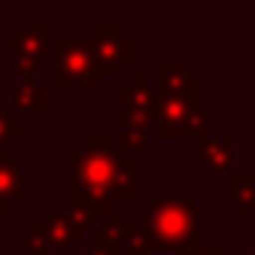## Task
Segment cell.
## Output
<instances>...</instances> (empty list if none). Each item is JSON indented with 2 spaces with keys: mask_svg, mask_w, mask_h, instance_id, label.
<instances>
[{
  "mask_svg": "<svg viewBox=\"0 0 255 255\" xmlns=\"http://www.w3.org/2000/svg\"><path fill=\"white\" fill-rule=\"evenodd\" d=\"M151 250H187L195 247L198 233V206L195 200H151L145 206Z\"/></svg>",
  "mask_w": 255,
  "mask_h": 255,
  "instance_id": "cell-1",
  "label": "cell"
},
{
  "mask_svg": "<svg viewBox=\"0 0 255 255\" xmlns=\"http://www.w3.org/2000/svg\"><path fill=\"white\" fill-rule=\"evenodd\" d=\"M116 167H118V151L110 145L107 137H99V134L85 137L83 148L74 151V184L113 192Z\"/></svg>",
  "mask_w": 255,
  "mask_h": 255,
  "instance_id": "cell-2",
  "label": "cell"
},
{
  "mask_svg": "<svg viewBox=\"0 0 255 255\" xmlns=\"http://www.w3.org/2000/svg\"><path fill=\"white\" fill-rule=\"evenodd\" d=\"M156 134L165 140L195 134V143H203L211 137V124L198 105L173 99V96H159V110H156Z\"/></svg>",
  "mask_w": 255,
  "mask_h": 255,
  "instance_id": "cell-3",
  "label": "cell"
},
{
  "mask_svg": "<svg viewBox=\"0 0 255 255\" xmlns=\"http://www.w3.org/2000/svg\"><path fill=\"white\" fill-rule=\"evenodd\" d=\"M88 44L91 52H94L99 77H105V74L118 77L124 72V66L134 61V39L124 36L121 25H99L96 33L88 39Z\"/></svg>",
  "mask_w": 255,
  "mask_h": 255,
  "instance_id": "cell-4",
  "label": "cell"
},
{
  "mask_svg": "<svg viewBox=\"0 0 255 255\" xmlns=\"http://www.w3.org/2000/svg\"><path fill=\"white\" fill-rule=\"evenodd\" d=\"M99 83V72L94 63L88 39H74L63 36L58 41V85H94Z\"/></svg>",
  "mask_w": 255,
  "mask_h": 255,
  "instance_id": "cell-5",
  "label": "cell"
},
{
  "mask_svg": "<svg viewBox=\"0 0 255 255\" xmlns=\"http://www.w3.org/2000/svg\"><path fill=\"white\" fill-rule=\"evenodd\" d=\"M121 99H124V113H121L124 127L148 129L156 124L159 94H156L154 88H148V77H145L143 72L134 74L132 83L121 88Z\"/></svg>",
  "mask_w": 255,
  "mask_h": 255,
  "instance_id": "cell-6",
  "label": "cell"
},
{
  "mask_svg": "<svg viewBox=\"0 0 255 255\" xmlns=\"http://www.w3.org/2000/svg\"><path fill=\"white\" fill-rule=\"evenodd\" d=\"M77 239L66 211H47L44 220L36 222L30 236L25 239V250L30 255H47L50 250H69Z\"/></svg>",
  "mask_w": 255,
  "mask_h": 255,
  "instance_id": "cell-7",
  "label": "cell"
},
{
  "mask_svg": "<svg viewBox=\"0 0 255 255\" xmlns=\"http://www.w3.org/2000/svg\"><path fill=\"white\" fill-rule=\"evenodd\" d=\"M47 25H33L25 28L22 33L8 39V50H11V63H14V74H19L22 80L33 77V69L44 61L47 55Z\"/></svg>",
  "mask_w": 255,
  "mask_h": 255,
  "instance_id": "cell-8",
  "label": "cell"
},
{
  "mask_svg": "<svg viewBox=\"0 0 255 255\" xmlns=\"http://www.w3.org/2000/svg\"><path fill=\"white\" fill-rule=\"evenodd\" d=\"M156 77H159L162 96H173V99H181V102L195 105L198 80L184 69L181 61H162L159 66H156Z\"/></svg>",
  "mask_w": 255,
  "mask_h": 255,
  "instance_id": "cell-9",
  "label": "cell"
},
{
  "mask_svg": "<svg viewBox=\"0 0 255 255\" xmlns=\"http://www.w3.org/2000/svg\"><path fill=\"white\" fill-rule=\"evenodd\" d=\"M233 148H236V140L228 134V137H209L203 143H195L198 151V159L206 167H211L214 173H228L233 167Z\"/></svg>",
  "mask_w": 255,
  "mask_h": 255,
  "instance_id": "cell-10",
  "label": "cell"
},
{
  "mask_svg": "<svg viewBox=\"0 0 255 255\" xmlns=\"http://www.w3.org/2000/svg\"><path fill=\"white\" fill-rule=\"evenodd\" d=\"M19 195H22V165H17L6 148H0V214L11 209Z\"/></svg>",
  "mask_w": 255,
  "mask_h": 255,
  "instance_id": "cell-11",
  "label": "cell"
},
{
  "mask_svg": "<svg viewBox=\"0 0 255 255\" xmlns=\"http://www.w3.org/2000/svg\"><path fill=\"white\" fill-rule=\"evenodd\" d=\"M11 107L19 113H44L47 110V88L33 80H22L11 91Z\"/></svg>",
  "mask_w": 255,
  "mask_h": 255,
  "instance_id": "cell-12",
  "label": "cell"
},
{
  "mask_svg": "<svg viewBox=\"0 0 255 255\" xmlns=\"http://www.w3.org/2000/svg\"><path fill=\"white\" fill-rule=\"evenodd\" d=\"M110 200L113 192L110 189H94V187H83V184H72V206L99 214V211H110Z\"/></svg>",
  "mask_w": 255,
  "mask_h": 255,
  "instance_id": "cell-13",
  "label": "cell"
},
{
  "mask_svg": "<svg viewBox=\"0 0 255 255\" xmlns=\"http://www.w3.org/2000/svg\"><path fill=\"white\" fill-rule=\"evenodd\" d=\"M255 209V173H236L233 176V211Z\"/></svg>",
  "mask_w": 255,
  "mask_h": 255,
  "instance_id": "cell-14",
  "label": "cell"
},
{
  "mask_svg": "<svg viewBox=\"0 0 255 255\" xmlns=\"http://www.w3.org/2000/svg\"><path fill=\"white\" fill-rule=\"evenodd\" d=\"M113 198H118V200H132L134 198V162L118 159L116 176H113Z\"/></svg>",
  "mask_w": 255,
  "mask_h": 255,
  "instance_id": "cell-15",
  "label": "cell"
},
{
  "mask_svg": "<svg viewBox=\"0 0 255 255\" xmlns=\"http://www.w3.org/2000/svg\"><path fill=\"white\" fill-rule=\"evenodd\" d=\"M121 233H124V214L118 209H113V211H107V220L99 225V239L96 242L121 250Z\"/></svg>",
  "mask_w": 255,
  "mask_h": 255,
  "instance_id": "cell-16",
  "label": "cell"
},
{
  "mask_svg": "<svg viewBox=\"0 0 255 255\" xmlns=\"http://www.w3.org/2000/svg\"><path fill=\"white\" fill-rule=\"evenodd\" d=\"M121 244L129 250V255H148L151 253L148 231H145V228H137V225H124Z\"/></svg>",
  "mask_w": 255,
  "mask_h": 255,
  "instance_id": "cell-17",
  "label": "cell"
},
{
  "mask_svg": "<svg viewBox=\"0 0 255 255\" xmlns=\"http://www.w3.org/2000/svg\"><path fill=\"white\" fill-rule=\"evenodd\" d=\"M66 217H69V222H72L77 239L85 236V231L94 225V214H91V211H85V209H80V206H72V209L66 211Z\"/></svg>",
  "mask_w": 255,
  "mask_h": 255,
  "instance_id": "cell-18",
  "label": "cell"
},
{
  "mask_svg": "<svg viewBox=\"0 0 255 255\" xmlns=\"http://www.w3.org/2000/svg\"><path fill=\"white\" fill-rule=\"evenodd\" d=\"M148 140V129H137V127H124L121 132V148H143Z\"/></svg>",
  "mask_w": 255,
  "mask_h": 255,
  "instance_id": "cell-19",
  "label": "cell"
},
{
  "mask_svg": "<svg viewBox=\"0 0 255 255\" xmlns=\"http://www.w3.org/2000/svg\"><path fill=\"white\" fill-rule=\"evenodd\" d=\"M19 134H22V127H19V124H14L6 113L0 110V148H3L6 143H11V140H17Z\"/></svg>",
  "mask_w": 255,
  "mask_h": 255,
  "instance_id": "cell-20",
  "label": "cell"
},
{
  "mask_svg": "<svg viewBox=\"0 0 255 255\" xmlns=\"http://www.w3.org/2000/svg\"><path fill=\"white\" fill-rule=\"evenodd\" d=\"M85 255H121V250H118V247H107V244H99V242H96Z\"/></svg>",
  "mask_w": 255,
  "mask_h": 255,
  "instance_id": "cell-21",
  "label": "cell"
},
{
  "mask_svg": "<svg viewBox=\"0 0 255 255\" xmlns=\"http://www.w3.org/2000/svg\"><path fill=\"white\" fill-rule=\"evenodd\" d=\"M198 255H222V250H217V247H203L200 250L198 247Z\"/></svg>",
  "mask_w": 255,
  "mask_h": 255,
  "instance_id": "cell-22",
  "label": "cell"
},
{
  "mask_svg": "<svg viewBox=\"0 0 255 255\" xmlns=\"http://www.w3.org/2000/svg\"><path fill=\"white\" fill-rule=\"evenodd\" d=\"M176 255H198V244H195V247H187V250H178Z\"/></svg>",
  "mask_w": 255,
  "mask_h": 255,
  "instance_id": "cell-23",
  "label": "cell"
},
{
  "mask_svg": "<svg viewBox=\"0 0 255 255\" xmlns=\"http://www.w3.org/2000/svg\"><path fill=\"white\" fill-rule=\"evenodd\" d=\"M250 255H255V250H253V253H250Z\"/></svg>",
  "mask_w": 255,
  "mask_h": 255,
  "instance_id": "cell-24",
  "label": "cell"
}]
</instances>
